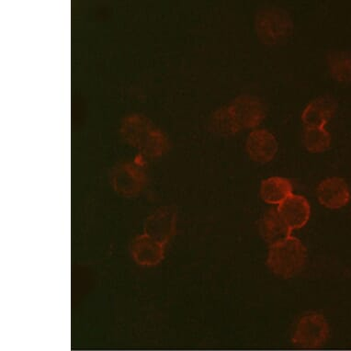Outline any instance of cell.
<instances>
[{"instance_id": "6da1fadb", "label": "cell", "mask_w": 351, "mask_h": 351, "mask_svg": "<svg viewBox=\"0 0 351 351\" xmlns=\"http://www.w3.org/2000/svg\"><path fill=\"white\" fill-rule=\"evenodd\" d=\"M121 132L125 141L145 156L156 158L169 150V142L166 134L145 116H127L121 123Z\"/></svg>"}, {"instance_id": "7a4b0ae2", "label": "cell", "mask_w": 351, "mask_h": 351, "mask_svg": "<svg viewBox=\"0 0 351 351\" xmlns=\"http://www.w3.org/2000/svg\"><path fill=\"white\" fill-rule=\"evenodd\" d=\"M307 250L301 240L293 236L269 245L267 265L277 276L291 279L302 271Z\"/></svg>"}, {"instance_id": "3957f363", "label": "cell", "mask_w": 351, "mask_h": 351, "mask_svg": "<svg viewBox=\"0 0 351 351\" xmlns=\"http://www.w3.org/2000/svg\"><path fill=\"white\" fill-rule=\"evenodd\" d=\"M256 32L261 42L276 45L285 42L293 31V21L285 10L267 8L256 14Z\"/></svg>"}, {"instance_id": "277c9868", "label": "cell", "mask_w": 351, "mask_h": 351, "mask_svg": "<svg viewBox=\"0 0 351 351\" xmlns=\"http://www.w3.org/2000/svg\"><path fill=\"white\" fill-rule=\"evenodd\" d=\"M329 337L328 321L322 315L313 313L304 315L297 324L293 343L297 348L315 350L322 347Z\"/></svg>"}, {"instance_id": "5b68a950", "label": "cell", "mask_w": 351, "mask_h": 351, "mask_svg": "<svg viewBox=\"0 0 351 351\" xmlns=\"http://www.w3.org/2000/svg\"><path fill=\"white\" fill-rule=\"evenodd\" d=\"M232 114L240 128H255L265 119L266 106L258 97L242 95L234 99L229 105Z\"/></svg>"}, {"instance_id": "8992f818", "label": "cell", "mask_w": 351, "mask_h": 351, "mask_svg": "<svg viewBox=\"0 0 351 351\" xmlns=\"http://www.w3.org/2000/svg\"><path fill=\"white\" fill-rule=\"evenodd\" d=\"M245 149L253 161L265 164L275 158L279 149L276 137L266 129L256 130L248 136Z\"/></svg>"}, {"instance_id": "52a82bcc", "label": "cell", "mask_w": 351, "mask_h": 351, "mask_svg": "<svg viewBox=\"0 0 351 351\" xmlns=\"http://www.w3.org/2000/svg\"><path fill=\"white\" fill-rule=\"evenodd\" d=\"M317 195L320 204L328 209L337 210L350 202L351 194L347 182L341 178H328L318 185Z\"/></svg>"}, {"instance_id": "ba28073f", "label": "cell", "mask_w": 351, "mask_h": 351, "mask_svg": "<svg viewBox=\"0 0 351 351\" xmlns=\"http://www.w3.org/2000/svg\"><path fill=\"white\" fill-rule=\"evenodd\" d=\"M280 217L291 231L301 229L308 223L311 206L305 197L293 194L277 207Z\"/></svg>"}, {"instance_id": "9c48e42d", "label": "cell", "mask_w": 351, "mask_h": 351, "mask_svg": "<svg viewBox=\"0 0 351 351\" xmlns=\"http://www.w3.org/2000/svg\"><path fill=\"white\" fill-rule=\"evenodd\" d=\"M175 226L174 208H161L147 219L145 223V236L165 245L174 234Z\"/></svg>"}, {"instance_id": "30bf717a", "label": "cell", "mask_w": 351, "mask_h": 351, "mask_svg": "<svg viewBox=\"0 0 351 351\" xmlns=\"http://www.w3.org/2000/svg\"><path fill=\"white\" fill-rule=\"evenodd\" d=\"M337 102L331 96H323L310 102L302 113V121L305 127L322 128L334 117Z\"/></svg>"}, {"instance_id": "8fae6325", "label": "cell", "mask_w": 351, "mask_h": 351, "mask_svg": "<svg viewBox=\"0 0 351 351\" xmlns=\"http://www.w3.org/2000/svg\"><path fill=\"white\" fill-rule=\"evenodd\" d=\"M144 182V173L136 163H123L116 167L112 174V184L115 190L126 196L138 193Z\"/></svg>"}, {"instance_id": "7c38bea8", "label": "cell", "mask_w": 351, "mask_h": 351, "mask_svg": "<svg viewBox=\"0 0 351 351\" xmlns=\"http://www.w3.org/2000/svg\"><path fill=\"white\" fill-rule=\"evenodd\" d=\"M261 233L264 240L271 245L291 237L293 231L280 217L277 208H271L264 213L261 219Z\"/></svg>"}, {"instance_id": "4fadbf2b", "label": "cell", "mask_w": 351, "mask_h": 351, "mask_svg": "<svg viewBox=\"0 0 351 351\" xmlns=\"http://www.w3.org/2000/svg\"><path fill=\"white\" fill-rule=\"evenodd\" d=\"M293 187L288 179L271 177L264 180L261 185V197L266 204L280 205L293 195Z\"/></svg>"}, {"instance_id": "5bb4252c", "label": "cell", "mask_w": 351, "mask_h": 351, "mask_svg": "<svg viewBox=\"0 0 351 351\" xmlns=\"http://www.w3.org/2000/svg\"><path fill=\"white\" fill-rule=\"evenodd\" d=\"M165 245L154 241L149 237H140L134 242L133 255L136 261L142 265H156L164 256Z\"/></svg>"}, {"instance_id": "9a60e30c", "label": "cell", "mask_w": 351, "mask_h": 351, "mask_svg": "<svg viewBox=\"0 0 351 351\" xmlns=\"http://www.w3.org/2000/svg\"><path fill=\"white\" fill-rule=\"evenodd\" d=\"M209 129L212 133L220 136H234L241 131L229 107H222L210 116Z\"/></svg>"}, {"instance_id": "2e32d148", "label": "cell", "mask_w": 351, "mask_h": 351, "mask_svg": "<svg viewBox=\"0 0 351 351\" xmlns=\"http://www.w3.org/2000/svg\"><path fill=\"white\" fill-rule=\"evenodd\" d=\"M328 66L331 77L340 83H351V52L333 51L329 53Z\"/></svg>"}, {"instance_id": "e0dca14e", "label": "cell", "mask_w": 351, "mask_h": 351, "mask_svg": "<svg viewBox=\"0 0 351 351\" xmlns=\"http://www.w3.org/2000/svg\"><path fill=\"white\" fill-rule=\"evenodd\" d=\"M302 145L310 153H323L329 149L331 145V134L322 128L305 127L302 133Z\"/></svg>"}]
</instances>
